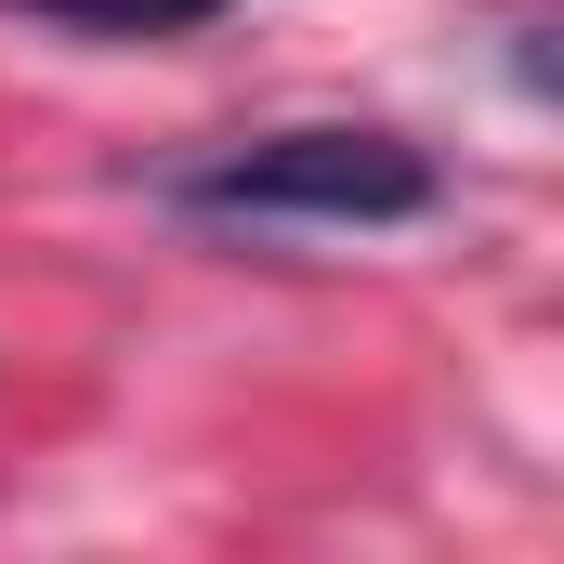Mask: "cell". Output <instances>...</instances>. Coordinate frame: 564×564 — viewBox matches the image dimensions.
Returning <instances> with one entry per match:
<instances>
[{"label":"cell","mask_w":564,"mask_h":564,"mask_svg":"<svg viewBox=\"0 0 564 564\" xmlns=\"http://www.w3.org/2000/svg\"><path fill=\"white\" fill-rule=\"evenodd\" d=\"M433 197H446L433 158L408 132H368V119L237 132V144H210V158L171 171V210H184V224H250V237H276V224H341V237H368V224H421Z\"/></svg>","instance_id":"cell-1"},{"label":"cell","mask_w":564,"mask_h":564,"mask_svg":"<svg viewBox=\"0 0 564 564\" xmlns=\"http://www.w3.org/2000/svg\"><path fill=\"white\" fill-rule=\"evenodd\" d=\"M0 13H40L79 40H184V26H224L237 0H0Z\"/></svg>","instance_id":"cell-2"}]
</instances>
